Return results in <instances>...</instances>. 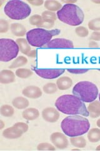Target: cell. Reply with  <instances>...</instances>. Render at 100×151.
Listing matches in <instances>:
<instances>
[{"mask_svg": "<svg viewBox=\"0 0 100 151\" xmlns=\"http://www.w3.org/2000/svg\"><path fill=\"white\" fill-rule=\"evenodd\" d=\"M89 47H91V48H97V47H99V45L96 42L91 41L89 43Z\"/></svg>", "mask_w": 100, "mask_h": 151, "instance_id": "cell-39", "label": "cell"}, {"mask_svg": "<svg viewBox=\"0 0 100 151\" xmlns=\"http://www.w3.org/2000/svg\"><path fill=\"white\" fill-rule=\"evenodd\" d=\"M99 101H100V93L99 94Z\"/></svg>", "mask_w": 100, "mask_h": 151, "instance_id": "cell-45", "label": "cell"}, {"mask_svg": "<svg viewBox=\"0 0 100 151\" xmlns=\"http://www.w3.org/2000/svg\"><path fill=\"white\" fill-rule=\"evenodd\" d=\"M4 12L12 20H24L30 15L31 8L28 4L20 0L8 1L4 8Z\"/></svg>", "mask_w": 100, "mask_h": 151, "instance_id": "cell-5", "label": "cell"}, {"mask_svg": "<svg viewBox=\"0 0 100 151\" xmlns=\"http://www.w3.org/2000/svg\"><path fill=\"white\" fill-rule=\"evenodd\" d=\"M36 55H37V51L36 50H32L30 52L29 54H28L27 55L29 57V58H35L36 57Z\"/></svg>", "mask_w": 100, "mask_h": 151, "instance_id": "cell-38", "label": "cell"}, {"mask_svg": "<svg viewBox=\"0 0 100 151\" xmlns=\"http://www.w3.org/2000/svg\"><path fill=\"white\" fill-rule=\"evenodd\" d=\"M20 51L16 42L10 39H0V60L8 63L16 58Z\"/></svg>", "mask_w": 100, "mask_h": 151, "instance_id": "cell-7", "label": "cell"}, {"mask_svg": "<svg viewBox=\"0 0 100 151\" xmlns=\"http://www.w3.org/2000/svg\"><path fill=\"white\" fill-rule=\"evenodd\" d=\"M13 106L19 110L26 109L30 105V102L25 97L18 96L13 99L12 101Z\"/></svg>", "mask_w": 100, "mask_h": 151, "instance_id": "cell-19", "label": "cell"}, {"mask_svg": "<svg viewBox=\"0 0 100 151\" xmlns=\"http://www.w3.org/2000/svg\"><path fill=\"white\" fill-rule=\"evenodd\" d=\"M44 6L48 11L50 12H58L62 8V4L60 2L55 0H46L44 3Z\"/></svg>", "mask_w": 100, "mask_h": 151, "instance_id": "cell-20", "label": "cell"}, {"mask_svg": "<svg viewBox=\"0 0 100 151\" xmlns=\"http://www.w3.org/2000/svg\"><path fill=\"white\" fill-rule=\"evenodd\" d=\"M15 74L12 70L4 69L0 72V83L1 84H10L15 81Z\"/></svg>", "mask_w": 100, "mask_h": 151, "instance_id": "cell-14", "label": "cell"}, {"mask_svg": "<svg viewBox=\"0 0 100 151\" xmlns=\"http://www.w3.org/2000/svg\"><path fill=\"white\" fill-rule=\"evenodd\" d=\"M77 35L79 37H86L89 34V31L87 28L83 26H79L75 29Z\"/></svg>", "mask_w": 100, "mask_h": 151, "instance_id": "cell-31", "label": "cell"}, {"mask_svg": "<svg viewBox=\"0 0 100 151\" xmlns=\"http://www.w3.org/2000/svg\"><path fill=\"white\" fill-rule=\"evenodd\" d=\"M50 140L55 147L59 149H65L68 147L69 142L65 134L61 132H54L50 136Z\"/></svg>", "mask_w": 100, "mask_h": 151, "instance_id": "cell-10", "label": "cell"}, {"mask_svg": "<svg viewBox=\"0 0 100 151\" xmlns=\"http://www.w3.org/2000/svg\"><path fill=\"white\" fill-rule=\"evenodd\" d=\"M91 1L96 4H100V0H92Z\"/></svg>", "mask_w": 100, "mask_h": 151, "instance_id": "cell-42", "label": "cell"}, {"mask_svg": "<svg viewBox=\"0 0 100 151\" xmlns=\"http://www.w3.org/2000/svg\"><path fill=\"white\" fill-rule=\"evenodd\" d=\"M22 94L24 96L27 98L31 99H37L42 96V91L40 88L36 86H28L23 89Z\"/></svg>", "mask_w": 100, "mask_h": 151, "instance_id": "cell-13", "label": "cell"}, {"mask_svg": "<svg viewBox=\"0 0 100 151\" xmlns=\"http://www.w3.org/2000/svg\"><path fill=\"white\" fill-rule=\"evenodd\" d=\"M55 106L58 111L66 115L89 116L84 102L74 95L64 94L60 96L55 102Z\"/></svg>", "mask_w": 100, "mask_h": 151, "instance_id": "cell-1", "label": "cell"}, {"mask_svg": "<svg viewBox=\"0 0 100 151\" xmlns=\"http://www.w3.org/2000/svg\"><path fill=\"white\" fill-rule=\"evenodd\" d=\"M4 125H5V124H4V122L2 120L0 121V129L2 130L4 127Z\"/></svg>", "mask_w": 100, "mask_h": 151, "instance_id": "cell-41", "label": "cell"}, {"mask_svg": "<svg viewBox=\"0 0 100 151\" xmlns=\"http://www.w3.org/2000/svg\"><path fill=\"white\" fill-rule=\"evenodd\" d=\"M16 126H18L19 128H20L24 133H26V132L28 130V125L27 124H25L24 122H17L15 124Z\"/></svg>", "mask_w": 100, "mask_h": 151, "instance_id": "cell-35", "label": "cell"}, {"mask_svg": "<svg viewBox=\"0 0 100 151\" xmlns=\"http://www.w3.org/2000/svg\"><path fill=\"white\" fill-rule=\"evenodd\" d=\"M90 39L92 41H100V32H93L91 36Z\"/></svg>", "mask_w": 100, "mask_h": 151, "instance_id": "cell-36", "label": "cell"}, {"mask_svg": "<svg viewBox=\"0 0 100 151\" xmlns=\"http://www.w3.org/2000/svg\"><path fill=\"white\" fill-rule=\"evenodd\" d=\"M43 91L48 94H51L55 93L57 90H58V87H57L56 84L53 83H47L43 86Z\"/></svg>", "mask_w": 100, "mask_h": 151, "instance_id": "cell-29", "label": "cell"}, {"mask_svg": "<svg viewBox=\"0 0 100 151\" xmlns=\"http://www.w3.org/2000/svg\"><path fill=\"white\" fill-rule=\"evenodd\" d=\"M29 22L33 26H36L38 28H41L43 24V18L40 15H34L31 16L29 19Z\"/></svg>", "mask_w": 100, "mask_h": 151, "instance_id": "cell-27", "label": "cell"}, {"mask_svg": "<svg viewBox=\"0 0 100 151\" xmlns=\"http://www.w3.org/2000/svg\"><path fill=\"white\" fill-rule=\"evenodd\" d=\"M41 115L45 121L49 123H55L60 118L58 110L53 107H47L42 111Z\"/></svg>", "mask_w": 100, "mask_h": 151, "instance_id": "cell-11", "label": "cell"}, {"mask_svg": "<svg viewBox=\"0 0 100 151\" xmlns=\"http://www.w3.org/2000/svg\"><path fill=\"white\" fill-rule=\"evenodd\" d=\"M99 71H100V69H99Z\"/></svg>", "mask_w": 100, "mask_h": 151, "instance_id": "cell-46", "label": "cell"}, {"mask_svg": "<svg viewBox=\"0 0 100 151\" xmlns=\"http://www.w3.org/2000/svg\"><path fill=\"white\" fill-rule=\"evenodd\" d=\"M0 113L4 117H11L15 113V110L13 106L10 105H4L0 108Z\"/></svg>", "mask_w": 100, "mask_h": 151, "instance_id": "cell-25", "label": "cell"}, {"mask_svg": "<svg viewBox=\"0 0 100 151\" xmlns=\"http://www.w3.org/2000/svg\"><path fill=\"white\" fill-rule=\"evenodd\" d=\"M60 32L59 29L47 30L41 28H33L27 32L26 40L33 47H43L49 43L52 38L59 35Z\"/></svg>", "mask_w": 100, "mask_h": 151, "instance_id": "cell-4", "label": "cell"}, {"mask_svg": "<svg viewBox=\"0 0 100 151\" xmlns=\"http://www.w3.org/2000/svg\"><path fill=\"white\" fill-rule=\"evenodd\" d=\"M89 116L92 119H96L100 116V101L94 100L90 103L88 106Z\"/></svg>", "mask_w": 100, "mask_h": 151, "instance_id": "cell-15", "label": "cell"}, {"mask_svg": "<svg viewBox=\"0 0 100 151\" xmlns=\"http://www.w3.org/2000/svg\"><path fill=\"white\" fill-rule=\"evenodd\" d=\"M96 150H100V145H99L98 147H96Z\"/></svg>", "mask_w": 100, "mask_h": 151, "instance_id": "cell-44", "label": "cell"}, {"mask_svg": "<svg viewBox=\"0 0 100 151\" xmlns=\"http://www.w3.org/2000/svg\"><path fill=\"white\" fill-rule=\"evenodd\" d=\"M10 30L12 34L16 37H23L27 34L26 27L19 23H12Z\"/></svg>", "mask_w": 100, "mask_h": 151, "instance_id": "cell-18", "label": "cell"}, {"mask_svg": "<svg viewBox=\"0 0 100 151\" xmlns=\"http://www.w3.org/2000/svg\"><path fill=\"white\" fill-rule=\"evenodd\" d=\"M24 132L18 126H13L6 129L3 132V136L8 139H16L21 137Z\"/></svg>", "mask_w": 100, "mask_h": 151, "instance_id": "cell-12", "label": "cell"}, {"mask_svg": "<svg viewBox=\"0 0 100 151\" xmlns=\"http://www.w3.org/2000/svg\"><path fill=\"white\" fill-rule=\"evenodd\" d=\"M87 137L90 142H98L99 141H100V129L98 128H93L89 130Z\"/></svg>", "mask_w": 100, "mask_h": 151, "instance_id": "cell-22", "label": "cell"}, {"mask_svg": "<svg viewBox=\"0 0 100 151\" xmlns=\"http://www.w3.org/2000/svg\"><path fill=\"white\" fill-rule=\"evenodd\" d=\"M19 48L21 52L25 55H28L31 51V46L26 39L23 38H19L16 40Z\"/></svg>", "mask_w": 100, "mask_h": 151, "instance_id": "cell-21", "label": "cell"}, {"mask_svg": "<svg viewBox=\"0 0 100 151\" xmlns=\"http://www.w3.org/2000/svg\"><path fill=\"white\" fill-rule=\"evenodd\" d=\"M62 2L65 3V4H74L77 2V1H76V0H74V1H70L69 0V1H62Z\"/></svg>", "mask_w": 100, "mask_h": 151, "instance_id": "cell-40", "label": "cell"}, {"mask_svg": "<svg viewBox=\"0 0 100 151\" xmlns=\"http://www.w3.org/2000/svg\"><path fill=\"white\" fill-rule=\"evenodd\" d=\"M59 20L71 26H78L83 22L84 15L83 10L75 4H65L57 12Z\"/></svg>", "mask_w": 100, "mask_h": 151, "instance_id": "cell-3", "label": "cell"}, {"mask_svg": "<svg viewBox=\"0 0 100 151\" xmlns=\"http://www.w3.org/2000/svg\"><path fill=\"white\" fill-rule=\"evenodd\" d=\"M61 127L66 135L73 137L87 133L90 128V123L84 116L71 115L62 120Z\"/></svg>", "mask_w": 100, "mask_h": 151, "instance_id": "cell-2", "label": "cell"}, {"mask_svg": "<svg viewBox=\"0 0 100 151\" xmlns=\"http://www.w3.org/2000/svg\"><path fill=\"white\" fill-rule=\"evenodd\" d=\"M70 142L75 147L84 148L87 146V140L82 136L73 137L70 139Z\"/></svg>", "mask_w": 100, "mask_h": 151, "instance_id": "cell-23", "label": "cell"}, {"mask_svg": "<svg viewBox=\"0 0 100 151\" xmlns=\"http://www.w3.org/2000/svg\"><path fill=\"white\" fill-rule=\"evenodd\" d=\"M9 28V25L8 22L4 19H1L0 20V33L1 34H4V33H6Z\"/></svg>", "mask_w": 100, "mask_h": 151, "instance_id": "cell-33", "label": "cell"}, {"mask_svg": "<svg viewBox=\"0 0 100 151\" xmlns=\"http://www.w3.org/2000/svg\"><path fill=\"white\" fill-rule=\"evenodd\" d=\"M41 17L43 20H53L56 22L57 16L54 12L50 11H45L42 13Z\"/></svg>", "mask_w": 100, "mask_h": 151, "instance_id": "cell-30", "label": "cell"}, {"mask_svg": "<svg viewBox=\"0 0 100 151\" xmlns=\"http://www.w3.org/2000/svg\"><path fill=\"white\" fill-rule=\"evenodd\" d=\"M16 76L21 79H26L31 77L33 73L31 69L26 68H20L16 70Z\"/></svg>", "mask_w": 100, "mask_h": 151, "instance_id": "cell-26", "label": "cell"}, {"mask_svg": "<svg viewBox=\"0 0 100 151\" xmlns=\"http://www.w3.org/2000/svg\"><path fill=\"white\" fill-rule=\"evenodd\" d=\"M37 149L38 150H55L56 148L54 145L50 143L43 142L37 146Z\"/></svg>", "mask_w": 100, "mask_h": 151, "instance_id": "cell-32", "label": "cell"}, {"mask_svg": "<svg viewBox=\"0 0 100 151\" xmlns=\"http://www.w3.org/2000/svg\"><path fill=\"white\" fill-rule=\"evenodd\" d=\"M35 73L40 77L47 79H52L60 77L61 74L65 72V69H36L34 68Z\"/></svg>", "mask_w": 100, "mask_h": 151, "instance_id": "cell-8", "label": "cell"}, {"mask_svg": "<svg viewBox=\"0 0 100 151\" xmlns=\"http://www.w3.org/2000/svg\"><path fill=\"white\" fill-rule=\"evenodd\" d=\"M89 70L88 69H68L67 71L71 74H84L87 73Z\"/></svg>", "mask_w": 100, "mask_h": 151, "instance_id": "cell-34", "label": "cell"}, {"mask_svg": "<svg viewBox=\"0 0 100 151\" xmlns=\"http://www.w3.org/2000/svg\"><path fill=\"white\" fill-rule=\"evenodd\" d=\"M88 28L94 32L100 31V18H94L90 20L88 24Z\"/></svg>", "mask_w": 100, "mask_h": 151, "instance_id": "cell-28", "label": "cell"}, {"mask_svg": "<svg viewBox=\"0 0 100 151\" xmlns=\"http://www.w3.org/2000/svg\"><path fill=\"white\" fill-rule=\"evenodd\" d=\"M28 2L30 4H32L33 6H40L42 5L45 2L43 1V0H28Z\"/></svg>", "mask_w": 100, "mask_h": 151, "instance_id": "cell-37", "label": "cell"}, {"mask_svg": "<svg viewBox=\"0 0 100 151\" xmlns=\"http://www.w3.org/2000/svg\"><path fill=\"white\" fill-rule=\"evenodd\" d=\"M96 125L97 126L99 127V128H100V119H99L97 122H96Z\"/></svg>", "mask_w": 100, "mask_h": 151, "instance_id": "cell-43", "label": "cell"}, {"mask_svg": "<svg viewBox=\"0 0 100 151\" xmlns=\"http://www.w3.org/2000/svg\"><path fill=\"white\" fill-rule=\"evenodd\" d=\"M73 85V81L68 76H62L56 81V86L60 90H67Z\"/></svg>", "mask_w": 100, "mask_h": 151, "instance_id": "cell-16", "label": "cell"}, {"mask_svg": "<svg viewBox=\"0 0 100 151\" xmlns=\"http://www.w3.org/2000/svg\"><path fill=\"white\" fill-rule=\"evenodd\" d=\"M74 44L70 40L63 39V38H56L51 40L48 44L45 45L43 48L46 49H70L73 48Z\"/></svg>", "mask_w": 100, "mask_h": 151, "instance_id": "cell-9", "label": "cell"}, {"mask_svg": "<svg viewBox=\"0 0 100 151\" xmlns=\"http://www.w3.org/2000/svg\"><path fill=\"white\" fill-rule=\"evenodd\" d=\"M22 116L24 119L28 121H33L39 117L40 112L35 108H29L23 111Z\"/></svg>", "mask_w": 100, "mask_h": 151, "instance_id": "cell-17", "label": "cell"}, {"mask_svg": "<svg viewBox=\"0 0 100 151\" xmlns=\"http://www.w3.org/2000/svg\"><path fill=\"white\" fill-rule=\"evenodd\" d=\"M73 94L85 103H91L96 100L99 94L96 85L89 81H81L75 84Z\"/></svg>", "mask_w": 100, "mask_h": 151, "instance_id": "cell-6", "label": "cell"}, {"mask_svg": "<svg viewBox=\"0 0 100 151\" xmlns=\"http://www.w3.org/2000/svg\"><path fill=\"white\" fill-rule=\"evenodd\" d=\"M28 63V59L26 58L24 56H19L9 66V69H15L18 68L22 67L23 65H25Z\"/></svg>", "mask_w": 100, "mask_h": 151, "instance_id": "cell-24", "label": "cell"}]
</instances>
